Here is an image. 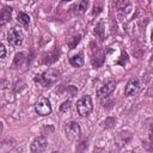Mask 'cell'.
<instances>
[{
  "label": "cell",
  "instance_id": "obj_1",
  "mask_svg": "<svg viewBox=\"0 0 153 153\" xmlns=\"http://www.w3.org/2000/svg\"><path fill=\"white\" fill-rule=\"evenodd\" d=\"M59 80H60V72L53 68H49L35 76V82L39 84L42 87H51Z\"/></svg>",
  "mask_w": 153,
  "mask_h": 153
},
{
  "label": "cell",
  "instance_id": "obj_2",
  "mask_svg": "<svg viewBox=\"0 0 153 153\" xmlns=\"http://www.w3.org/2000/svg\"><path fill=\"white\" fill-rule=\"evenodd\" d=\"M93 109V104H92V99L88 94H85L82 96L78 102H76V111L80 116L85 117V116H88L91 114Z\"/></svg>",
  "mask_w": 153,
  "mask_h": 153
},
{
  "label": "cell",
  "instance_id": "obj_3",
  "mask_svg": "<svg viewBox=\"0 0 153 153\" xmlns=\"http://www.w3.org/2000/svg\"><path fill=\"white\" fill-rule=\"evenodd\" d=\"M65 133L68 140L74 141L76 140L81 134V128L76 121H67L65 123Z\"/></svg>",
  "mask_w": 153,
  "mask_h": 153
},
{
  "label": "cell",
  "instance_id": "obj_4",
  "mask_svg": "<svg viewBox=\"0 0 153 153\" xmlns=\"http://www.w3.org/2000/svg\"><path fill=\"white\" fill-rule=\"evenodd\" d=\"M115 87H116V80H115V79L110 78V79L105 80V81L103 82V85L97 90V96H98V98L103 99V98L109 97V96L114 92Z\"/></svg>",
  "mask_w": 153,
  "mask_h": 153
},
{
  "label": "cell",
  "instance_id": "obj_5",
  "mask_svg": "<svg viewBox=\"0 0 153 153\" xmlns=\"http://www.w3.org/2000/svg\"><path fill=\"white\" fill-rule=\"evenodd\" d=\"M35 110L39 116H48L51 114V104L49 102V99L42 97L37 100V103L35 104Z\"/></svg>",
  "mask_w": 153,
  "mask_h": 153
},
{
  "label": "cell",
  "instance_id": "obj_6",
  "mask_svg": "<svg viewBox=\"0 0 153 153\" xmlns=\"http://www.w3.org/2000/svg\"><path fill=\"white\" fill-rule=\"evenodd\" d=\"M23 41H24V35H23V32L20 30H18L17 27H12L8 31V33H7V42L11 45L19 47V45H22Z\"/></svg>",
  "mask_w": 153,
  "mask_h": 153
},
{
  "label": "cell",
  "instance_id": "obj_7",
  "mask_svg": "<svg viewBox=\"0 0 153 153\" xmlns=\"http://www.w3.org/2000/svg\"><path fill=\"white\" fill-rule=\"evenodd\" d=\"M47 146H48L47 137L43 136V135H39V136H37V137L31 142L30 151H31V153H43V152L45 151Z\"/></svg>",
  "mask_w": 153,
  "mask_h": 153
},
{
  "label": "cell",
  "instance_id": "obj_8",
  "mask_svg": "<svg viewBox=\"0 0 153 153\" xmlns=\"http://www.w3.org/2000/svg\"><path fill=\"white\" fill-rule=\"evenodd\" d=\"M91 50H92V53H91V63H92V66L94 68L102 67L104 61H105V51L98 49L97 47L92 48Z\"/></svg>",
  "mask_w": 153,
  "mask_h": 153
},
{
  "label": "cell",
  "instance_id": "obj_9",
  "mask_svg": "<svg viewBox=\"0 0 153 153\" xmlns=\"http://www.w3.org/2000/svg\"><path fill=\"white\" fill-rule=\"evenodd\" d=\"M131 137H133V135H131L130 131H128V130H121V131H118L115 135V142H116V145L118 147H122V146L129 143L130 140H131Z\"/></svg>",
  "mask_w": 153,
  "mask_h": 153
},
{
  "label": "cell",
  "instance_id": "obj_10",
  "mask_svg": "<svg viewBox=\"0 0 153 153\" xmlns=\"http://www.w3.org/2000/svg\"><path fill=\"white\" fill-rule=\"evenodd\" d=\"M59 56H60V48L55 47L53 50H50L43 55V63L44 65H51L59 60Z\"/></svg>",
  "mask_w": 153,
  "mask_h": 153
},
{
  "label": "cell",
  "instance_id": "obj_11",
  "mask_svg": "<svg viewBox=\"0 0 153 153\" xmlns=\"http://www.w3.org/2000/svg\"><path fill=\"white\" fill-rule=\"evenodd\" d=\"M139 90H140V80L135 78V79L129 80V82L127 84V86L124 88V94L130 97V96L136 94L139 92Z\"/></svg>",
  "mask_w": 153,
  "mask_h": 153
},
{
  "label": "cell",
  "instance_id": "obj_12",
  "mask_svg": "<svg viewBox=\"0 0 153 153\" xmlns=\"http://www.w3.org/2000/svg\"><path fill=\"white\" fill-rule=\"evenodd\" d=\"M87 6H88V1H86V0H81V1H78V2H75L72 7H71V10L73 11V13L74 14H82V13H85V11L87 10Z\"/></svg>",
  "mask_w": 153,
  "mask_h": 153
},
{
  "label": "cell",
  "instance_id": "obj_13",
  "mask_svg": "<svg viewBox=\"0 0 153 153\" xmlns=\"http://www.w3.org/2000/svg\"><path fill=\"white\" fill-rule=\"evenodd\" d=\"M11 14H12V8L10 6H4L0 12V25L1 26H4L7 22L11 20Z\"/></svg>",
  "mask_w": 153,
  "mask_h": 153
},
{
  "label": "cell",
  "instance_id": "obj_14",
  "mask_svg": "<svg viewBox=\"0 0 153 153\" xmlns=\"http://www.w3.org/2000/svg\"><path fill=\"white\" fill-rule=\"evenodd\" d=\"M69 63L73 66V67H81L84 65V54L82 53H79V54H75L73 55L71 59H69Z\"/></svg>",
  "mask_w": 153,
  "mask_h": 153
},
{
  "label": "cell",
  "instance_id": "obj_15",
  "mask_svg": "<svg viewBox=\"0 0 153 153\" xmlns=\"http://www.w3.org/2000/svg\"><path fill=\"white\" fill-rule=\"evenodd\" d=\"M93 33L99 41H104V38H105V29H104V24L102 22L96 25V27L93 30Z\"/></svg>",
  "mask_w": 153,
  "mask_h": 153
},
{
  "label": "cell",
  "instance_id": "obj_16",
  "mask_svg": "<svg viewBox=\"0 0 153 153\" xmlns=\"http://www.w3.org/2000/svg\"><path fill=\"white\" fill-rule=\"evenodd\" d=\"M24 60H25V54L22 53V51H20V53H17V54L14 55V59H13V62H12V68L16 69V68L20 67V66L23 65Z\"/></svg>",
  "mask_w": 153,
  "mask_h": 153
},
{
  "label": "cell",
  "instance_id": "obj_17",
  "mask_svg": "<svg viewBox=\"0 0 153 153\" xmlns=\"http://www.w3.org/2000/svg\"><path fill=\"white\" fill-rule=\"evenodd\" d=\"M17 20L23 25H27L30 23V17H29V14H26L24 12H19L17 14Z\"/></svg>",
  "mask_w": 153,
  "mask_h": 153
},
{
  "label": "cell",
  "instance_id": "obj_18",
  "mask_svg": "<svg viewBox=\"0 0 153 153\" xmlns=\"http://www.w3.org/2000/svg\"><path fill=\"white\" fill-rule=\"evenodd\" d=\"M88 147V141L87 140H82L80 141L78 145H76V148H75V152L76 153H85L86 149Z\"/></svg>",
  "mask_w": 153,
  "mask_h": 153
},
{
  "label": "cell",
  "instance_id": "obj_19",
  "mask_svg": "<svg viewBox=\"0 0 153 153\" xmlns=\"http://www.w3.org/2000/svg\"><path fill=\"white\" fill-rule=\"evenodd\" d=\"M80 39H81V35H76V36L72 37V38L69 39V42H68V44H69V49H74V48L76 47V44L80 42Z\"/></svg>",
  "mask_w": 153,
  "mask_h": 153
},
{
  "label": "cell",
  "instance_id": "obj_20",
  "mask_svg": "<svg viewBox=\"0 0 153 153\" xmlns=\"http://www.w3.org/2000/svg\"><path fill=\"white\" fill-rule=\"evenodd\" d=\"M116 126V118H114V117H108L105 121H104V127L106 128V129H111V128H114Z\"/></svg>",
  "mask_w": 153,
  "mask_h": 153
},
{
  "label": "cell",
  "instance_id": "obj_21",
  "mask_svg": "<svg viewBox=\"0 0 153 153\" xmlns=\"http://www.w3.org/2000/svg\"><path fill=\"white\" fill-rule=\"evenodd\" d=\"M69 108H71V100H66V102H63V103L61 104L60 111H61V112H66V111L69 110Z\"/></svg>",
  "mask_w": 153,
  "mask_h": 153
},
{
  "label": "cell",
  "instance_id": "obj_22",
  "mask_svg": "<svg viewBox=\"0 0 153 153\" xmlns=\"http://www.w3.org/2000/svg\"><path fill=\"white\" fill-rule=\"evenodd\" d=\"M102 10H103V5H102V4H94L92 14H93V16H94V14L97 16V14H99V13L102 12Z\"/></svg>",
  "mask_w": 153,
  "mask_h": 153
},
{
  "label": "cell",
  "instance_id": "obj_23",
  "mask_svg": "<svg viewBox=\"0 0 153 153\" xmlns=\"http://www.w3.org/2000/svg\"><path fill=\"white\" fill-rule=\"evenodd\" d=\"M148 142H149V145H151V148H149V149H153V124H152V126H151V128H149Z\"/></svg>",
  "mask_w": 153,
  "mask_h": 153
},
{
  "label": "cell",
  "instance_id": "obj_24",
  "mask_svg": "<svg viewBox=\"0 0 153 153\" xmlns=\"http://www.w3.org/2000/svg\"><path fill=\"white\" fill-rule=\"evenodd\" d=\"M0 50H1V55H0V57L4 59V57L6 56V49H5V45H4V44L0 45Z\"/></svg>",
  "mask_w": 153,
  "mask_h": 153
},
{
  "label": "cell",
  "instance_id": "obj_25",
  "mask_svg": "<svg viewBox=\"0 0 153 153\" xmlns=\"http://www.w3.org/2000/svg\"><path fill=\"white\" fill-rule=\"evenodd\" d=\"M151 39H152V42H153V31H152V35H151Z\"/></svg>",
  "mask_w": 153,
  "mask_h": 153
},
{
  "label": "cell",
  "instance_id": "obj_26",
  "mask_svg": "<svg viewBox=\"0 0 153 153\" xmlns=\"http://www.w3.org/2000/svg\"><path fill=\"white\" fill-rule=\"evenodd\" d=\"M151 60H152V61H153V54H152V57H151Z\"/></svg>",
  "mask_w": 153,
  "mask_h": 153
}]
</instances>
